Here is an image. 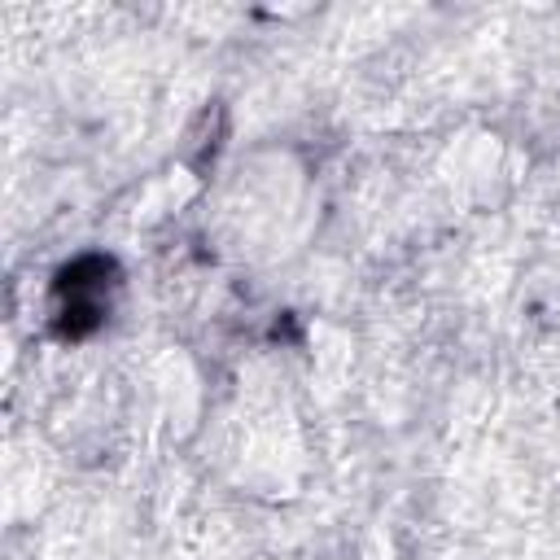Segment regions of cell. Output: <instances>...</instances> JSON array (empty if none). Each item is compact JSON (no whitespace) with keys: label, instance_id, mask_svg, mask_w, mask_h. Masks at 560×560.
Segmentation results:
<instances>
[{"label":"cell","instance_id":"obj_1","mask_svg":"<svg viewBox=\"0 0 560 560\" xmlns=\"http://www.w3.org/2000/svg\"><path fill=\"white\" fill-rule=\"evenodd\" d=\"M109 276V262L105 258H79L74 267H66L57 276V298H61V311H57V324L66 337H83L101 324L105 315V280Z\"/></svg>","mask_w":560,"mask_h":560}]
</instances>
